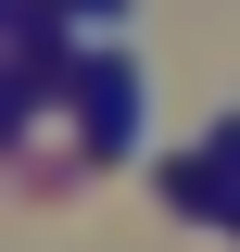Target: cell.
Instances as JSON below:
<instances>
[{
  "label": "cell",
  "mask_w": 240,
  "mask_h": 252,
  "mask_svg": "<svg viewBox=\"0 0 240 252\" xmlns=\"http://www.w3.org/2000/svg\"><path fill=\"white\" fill-rule=\"evenodd\" d=\"M63 101H76V139H89V164H126L139 152V114H152V76H139V51H76V76H63Z\"/></svg>",
  "instance_id": "cell-1"
},
{
  "label": "cell",
  "mask_w": 240,
  "mask_h": 252,
  "mask_svg": "<svg viewBox=\"0 0 240 252\" xmlns=\"http://www.w3.org/2000/svg\"><path fill=\"white\" fill-rule=\"evenodd\" d=\"M164 202H177V215H202V227L240 215V189H228V164H215V152H177V164H164Z\"/></svg>",
  "instance_id": "cell-2"
},
{
  "label": "cell",
  "mask_w": 240,
  "mask_h": 252,
  "mask_svg": "<svg viewBox=\"0 0 240 252\" xmlns=\"http://www.w3.org/2000/svg\"><path fill=\"white\" fill-rule=\"evenodd\" d=\"M202 152H215V164H228V189H240V114H228V126H215Z\"/></svg>",
  "instance_id": "cell-3"
},
{
  "label": "cell",
  "mask_w": 240,
  "mask_h": 252,
  "mask_svg": "<svg viewBox=\"0 0 240 252\" xmlns=\"http://www.w3.org/2000/svg\"><path fill=\"white\" fill-rule=\"evenodd\" d=\"M51 13H89V26H114V13H126V0H51Z\"/></svg>",
  "instance_id": "cell-4"
},
{
  "label": "cell",
  "mask_w": 240,
  "mask_h": 252,
  "mask_svg": "<svg viewBox=\"0 0 240 252\" xmlns=\"http://www.w3.org/2000/svg\"><path fill=\"white\" fill-rule=\"evenodd\" d=\"M228 227H240V215H228Z\"/></svg>",
  "instance_id": "cell-5"
}]
</instances>
